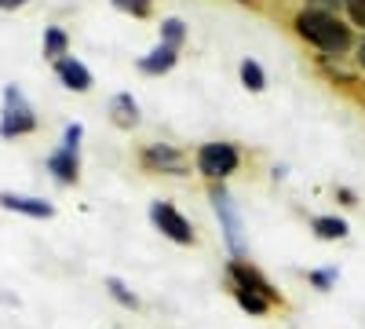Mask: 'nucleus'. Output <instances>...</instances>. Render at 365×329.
<instances>
[{"instance_id": "nucleus-5", "label": "nucleus", "mask_w": 365, "mask_h": 329, "mask_svg": "<svg viewBox=\"0 0 365 329\" xmlns=\"http://www.w3.org/2000/svg\"><path fill=\"white\" fill-rule=\"evenodd\" d=\"M208 198H212V208H216V216H220V227H223V238H227L230 253H241V249H245V234H241V216L234 208L230 191L223 183H212Z\"/></svg>"}, {"instance_id": "nucleus-2", "label": "nucleus", "mask_w": 365, "mask_h": 329, "mask_svg": "<svg viewBox=\"0 0 365 329\" xmlns=\"http://www.w3.org/2000/svg\"><path fill=\"white\" fill-rule=\"evenodd\" d=\"M194 165H197V172L205 176V179H212V183H223L227 176H234L237 172V165H241V151L234 143H201L197 146V154H194Z\"/></svg>"}, {"instance_id": "nucleus-25", "label": "nucleus", "mask_w": 365, "mask_h": 329, "mask_svg": "<svg viewBox=\"0 0 365 329\" xmlns=\"http://www.w3.org/2000/svg\"><path fill=\"white\" fill-rule=\"evenodd\" d=\"M358 66H361V70H365V37H361V41H358Z\"/></svg>"}, {"instance_id": "nucleus-20", "label": "nucleus", "mask_w": 365, "mask_h": 329, "mask_svg": "<svg viewBox=\"0 0 365 329\" xmlns=\"http://www.w3.org/2000/svg\"><path fill=\"white\" fill-rule=\"evenodd\" d=\"M113 8L117 11H128L135 19H146L150 15V0H113Z\"/></svg>"}, {"instance_id": "nucleus-15", "label": "nucleus", "mask_w": 365, "mask_h": 329, "mask_svg": "<svg viewBox=\"0 0 365 329\" xmlns=\"http://www.w3.org/2000/svg\"><path fill=\"white\" fill-rule=\"evenodd\" d=\"M103 285H106V293L113 296V300H117L120 308H128V311H135V308H139V296H135V293H132V289H128L125 282H120L117 275H110V278H106Z\"/></svg>"}, {"instance_id": "nucleus-26", "label": "nucleus", "mask_w": 365, "mask_h": 329, "mask_svg": "<svg viewBox=\"0 0 365 329\" xmlns=\"http://www.w3.org/2000/svg\"><path fill=\"white\" fill-rule=\"evenodd\" d=\"M22 4H29V0H0V8H22Z\"/></svg>"}, {"instance_id": "nucleus-10", "label": "nucleus", "mask_w": 365, "mask_h": 329, "mask_svg": "<svg viewBox=\"0 0 365 329\" xmlns=\"http://www.w3.org/2000/svg\"><path fill=\"white\" fill-rule=\"evenodd\" d=\"M55 77L63 81L70 92H88L91 88V74H88V66L81 63V59H73V55H63L55 63Z\"/></svg>"}, {"instance_id": "nucleus-11", "label": "nucleus", "mask_w": 365, "mask_h": 329, "mask_svg": "<svg viewBox=\"0 0 365 329\" xmlns=\"http://www.w3.org/2000/svg\"><path fill=\"white\" fill-rule=\"evenodd\" d=\"M110 121L125 132L139 128V103L132 99V92H120V96L110 99Z\"/></svg>"}, {"instance_id": "nucleus-13", "label": "nucleus", "mask_w": 365, "mask_h": 329, "mask_svg": "<svg viewBox=\"0 0 365 329\" xmlns=\"http://www.w3.org/2000/svg\"><path fill=\"white\" fill-rule=\"evenodd\" d=\"M311 231L322 238V242H344L347 238V220H340V216H314Z\"/></svg>"}, {"instance_id": "nucleus-3", "label": "nucleus", "mask_w": 365, "mask_h": 329, "mask_svg": "<svg viewBox=\"0 0 365 329\" xmlns=\"http://www.w3.org/2000/svg\"><path fill=\"white\" fill-rule=\"evenodd\" d=\"M29 132H37V113L26 103V96L19 88L8 84L4 88V113H0V136L19 139V136H29Z\"/></svg>"}, {"instance_id": "nucleus-14", "label": "nucleus", "mask_w": 365, "mask_h": 329, "mask_svg": "<svg viewBox=\"0 0 365 329\" xmlns=\"http://www.w3.org/2000/svg\"><path fill=\"white\" fill-rule=\"evenodd\" d=\"M66 48H70V37L58 26H48L44 29V59H55V63H58V59L66 55Z\"/></svg>"}, {"instance_id": "nucleus-17", "label": "nucleus", "mask_w": 365, "mask_h": 329, "mask_svg": "<svg viewBox=\"0 0 365 329\" xmlns=\"http://www.w3.org/2000/svg\"><path fill=\"white\" fill-rule=\"evenodd\" d=\"M241 84H245L249 92H263L267 88V74H263V66L256 63V59H245V63H241Z\"/></svg>"}, {"instance_id": "nucleus-4", "label": "nucleus", "mask_w": 365, "mask_h": 329, "mask_svg": "<svg viewBox=\"0 0 365 329\" xmlns=\"http://www.w3.org/2000/svg\"><path fill=\"white\" fill-rule=\"evenodd\" d=\"M150 220H154V227L168 238V242H175V246H194L197 242L190 220L182 216L172 201H154V205H150Z\"/></svg>"}, {"instance_id": "nucleus-7", "label": "nucleus", "mask_w": 365, "mask_h": 329, "mask_svg": "<svg viewBox=\"0 0 365 329\" xmlns=\"http://www.w3.org/2000/svg\"><path fill=\"white\" fill-rule=\"evenodd\" d=\"M227 278H230L234 289H249V293H259L263 300H270V304H282V293L274 289L252 263H245V260H230L227 263Z\"/></svg>"}, {"instance_id": "nucleus-24", "label": "nucleus", "mask_w": 365, "mask_h": 329, "mask_svg": "<svg viewBox=\"0 0 365 329\" xmlns=\"http://www.w3.org/2000/svg\"><path fill=\"white\" fill-rule=\"evenodd\" d=\"M314 4H318V11H322V8H340L344 0H314Z\"/></svg>"}, {"instance_id": "nucleus-16", "label": "nucleus", "mask_w": 365, "mask_h": 329, "mask_svg": "<svg viewBox=\"0 0 365 329\" xmlns=\"http://www.w3.org/2000/svg\"><path fill=\"white\" fill-rule=\"evenodd\" d=\"M234 289V285H230ZM234 300H237V308L241 311H249V315H267L274 304L270 300H263L259 293H249V289H234Z\"/></svg>"}, {"instance_id": "nucleus-19", "label": "nucleus", "mask_w": 365, "mask_h": 329, "mask_svg": "<svg viewBox=\"0 0 365 329\" xmlns=\"http://www.w3.org/2000/svg\"><path fill=\"white\" fill-rule=\"evenodd\" d=\"M182 37H187V29H182V22H179V19H165V22H161V44L179 48V44H182Z\"/></svg>"}, {"instance_id": "nucleus-18", "label": "nucleus", "mask_w": 365, "mask_h": 329, "mask_svg": "<svg viewBox=\"0 0 365 329\" xmlns=\"http://www.w3.org/2000/svg\"><path fill=\"white\" fill-rule=\"evenodd\" d=\"M336 278H340L336 267H318V271H307V282H311L314 289H322V293L336 285Z\"/></svg>"}, {"instance_id": "nucleus-6", "label": "nucleus", "mask_w": 365, "mask_h": 329, "mask_svg": "<svg viewBox=\"0 0 365 329\" xmlns=\"http://www.w3.org/2000/svg\"><path fill=\"white\" fill-rule=\"evenodd\" d=\"M139 165L146 172H168V176H187V154L172 143H150L139 151Z\"/></svg>"}, {"instance_id": "nucleus-9", "label": "nucleus", "mask_w": 365, "mask_h": 329, "mask_svg": "<svg viewBox=\"0 0 365 329\" xmlns=\"http://www.w3.org/2000/svg\"><path fill=\"white\" fill-rule=\"evenodd\" d=\"M0 205H4L8 213H22V216H34V220H51V216H55V205H51V201H44V198H26V194H11V191L0 194Z\"/></svg>"}, {"instance_id": "nucleus-21", "label": "nucleus", "mask_w": 365, "mask_h": 329, "mask_svg": "<svg viewBox=\"0 0 365 329\" xmlns=\"http://www.w3.org/2000/svg\"><path fill=\"white\" fill-rule=\"evenodd\" d=\"M81 136H84V125H66V132H63V146H66V151H77V146H81Z\"/></svg>"}, {"instance_id": "nucleus-8", "label": "nucleus", "mask_w": 365, "mask_h": 329, "mask_svg": "<svg viewBox=\"0 0 365 329\" xmlns=\"http://www.w3.org/2000/svg\"><path fill=\"white\" fill-rule=\"evenodd\" d=\"M44 168L51 172L55 183L70 187V183H77V176H81V154H77V151H66V146H58V151L48 154Z\"/></svg>"}, {"instance_id": "nucleus-12", "label": "nucleus", "mask_w": 365, "mask_h": 329, "mask_svg": "<svg viewBox=\"0 0 365 329\" xmlns=\"http://www.w3.org/2000/svg\"><path fill=\"white\" fill-rule=\"evenodd\" d=\"M175 59H179V48H172V44H158L150 55L139 59V70L150 74V77H158V74H168V70L175 66Z\"/></svg>"}, {"instance_id": "nucleus-22", "label": "nucleus", "mask_w": 365, "mask_h": 329, "mask_svg": "<svg viewBox=\"0 0 365 329\" xmlns=\"http://www.w3.org/2000/svg\"><path fill=\"white\" fill-rule=\"evenodd\" d=\"M344 4H347V11H351L354 26H365V0H344Z\"/></svg>"}, {"instance_id": "nucleus-23", "label": "nucleus", "mask_w": 365, "mask_h": 329, "mask_svg": "<svg viewBox=\"0 0 365 329\" xmlns=\"http://www.w3.org/2000/svg\"><path fill=\"white\" fill-rule=\"evenodd\" d=\"M336 198H340L344 205H354V191H347V187H336Z\"/></svg>"}, {"instance_id": "nucleus-1", "label": "nucleus", "mask_w": 365, "mask_h": 329, "mask_svg": "<svg viewBox=\"0 0 365 329\" xmlns=\"http://www.w3.org/2000/svg\"><path fill=\"white\" fill-rule=\"evenodd\" d=\"M296 34L303 41H311L314 48L329 51V55H340V51L351 48V29L340 26L329 11H318V8H303L296 15Z\"/></svg>"}]
</instances>
